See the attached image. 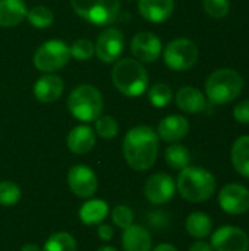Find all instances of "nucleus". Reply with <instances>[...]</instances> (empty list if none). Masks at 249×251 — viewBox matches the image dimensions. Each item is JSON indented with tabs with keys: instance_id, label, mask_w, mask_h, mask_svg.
<instances>
[{
	"instance_id": "1",
	"label": "nucleus",
	"mask_w": 249,
	"mask_h": 251,
	"mask_svg": "<svg viewBox=\"0 0 249 251\" xmlns=\"http://www.w3.org/2000/svg\"><path fill=\"white\" fill-rule=\"evenodd\" d=\"M123 156L126 163L138 172L154 166L158 156V135L147 125L129 129L123 138Z\"/></svg>"
},
{
	"instance_id": "2",
	"label": "nucleus",
	"mask_w": 249,
	"mask_h": 251,
	"mask_svg": "<svg viewBox=\"0 0 249 251\" xmlns=\"http://www.w3.org/2000/svg\"><path fill=\"white\" fill-rule=\"evenodd\" d=\"M176 188L182 199L191 203H203L213 197L217 184L214 175L200 166H188L181 171Z\"/></svg>"
},
{
	"instance_id": "3",
	"label": "nucleus",
	"mask_w": 249,
	"mask_h": 251,
	"mask_svg": "<svg viewBox=\"0 0 249 251\" xmlns=\"http://www.w3.org/2000/svg\"><path fill=\"white\" fill-rule=\"evenodd\" d=\"M112 79L117 91L126 97H139L148 88V74L136 59H120L114 63Z\"/></svg>"
},
{
	"instance_id": "4",
	"label": "nucleus",
	"mask_w": 249,
	"mask_h": 251,
	"mask_svg": "<svg viewBox=\"0 0 249 251\" xmlns=\"http://www.w3.org/2000/svg\"><path fill=\"white\" fill-rule=\"evenodd\" d=\"M244 88V79L235 69L222 68L214 71L205 81V94L213 104L233 101Z\"/></svg>"
},
{
	"instance_id": "5",
	"label": "nucleus",
	"mask_w": 249,
	"mask_h": 251,
	"mask_svg": "<svg viewBox=\"0 0 249 251\" xmlns=\"http://www.w3.org/2000/svg\"><path fill=\"white\" fill-rule=\"evenodd\" d=\"M103 96L101 93L90 85H78L68 97L69 112L81 122H94L103 112Z\"/></svg>"
},
{
	"instance_id": "6",
	"label": "nucleus",
	"mask_w": 249,
	"mask_h": 251,
	"mask_svg": "<svg viewBox=\"0 0 249 251\" xmlns=\"http://www.w3.org/2000/svg\"><path fill=\"white\" fill-rule=\"evenodd\" d=\"M70 6L78 16L97 26L113 24L120 12V0H70Z\"/></svg>"
},
{
	"instance_id": "7",
	"label": "nucleus",
	"mask_w": 249,
	"mask_h": 251,
	"mask_svg": "<svg viewBox=\"0 0 249 251\" xmlns=\"http://www.w3.org/2000/svg\"><path fill=\"white\" fill-rule=\"evenodd\" d=\"M70 60L69 46L62 40H48L34 53V66L45 74L62 69Z\"/></svg>"
},
{
	"instance_id": "8",
	"label": "nucleus",
	"mask_w": 249,
	"mask_h": 251,
	"mask_svg": "<svg viewBox=\"0 0 249 251\" xmlns=\"http://www.w3.org/2000/svg\"><path fill=\"white\" fill-rule=\"evenodd\" d=\"M198 47L188 38H176L170 41L163 53L164 63L178 72L191 69L198 60Z\"/></svg>"
},
{
	"instance_id": "9",
	"label": "nucleus",
	"mask_w": 249,
	"mask_h": 251,
	"mask_svg": "<svg viewBox=\"0 0 249 251\" xmlns=\"http://www.w3.org/2000/svg\"><path fill=\"white\" fill-rule=\"evenodd\" d=\"M210 244L214 251H248L249 235L238 226L225 225L213 232Z\"/></svg>"
},
{
	"instance_id": "10",
	"label": "nucleus",
	"mask_w": 249,
	"mask_h": 251,
	"mask_svg": "<svg viewBox=\"0 0 249 251\" xmlns=\"http://www.w3.org/2000/svg\"><path fill=\"white\" fill-rule=\"evenodd\" d=\"M219 204L229 215H244L249 210V190L238 182L226 184L219 193Z\"/></svg>"
},
{
	"instance_id": "11",
	"label": "nucleus",
	"mask_w": 249,
	"mask_h": 251,
	"mask_svg": "<svg viewBox=\"0 0 249 251\" xmlns=\"http://www.w3.org/2000/svg\"><path fill=\"white\" fill-rule=\"evenodd\" d=\"M68 185L76 197L91 199L98 188V179L91 168L76 165L68 172Z\"/></svg>"
},
{
	"instance_id": "12",
	"label": "nucleus",
	"mask_w": 249,
	"mask_h": 251,
	"mask_svg": "<svg viewBox=\"0 0 249 251\" xmlns=\"http://www.w3.org/2000/svg\"><path fill=\"white\" fill-rule=\"evenodd\" d=\"M125 47L123 32L117 28L104 29L95 43V54L103 63H113L119 59Z\"/></svg>"
},
{
	"instance_id": "13",
	"label": "nucleus",
	"mask_w": 249,
	"mask_h": 251,
	"mask_svg": "<svg viewBox=\"0 0 249 251\" xmlns=\"http://www.w3.org/2000/svg\"><path fill=\"white\" fill-rule=\"evenodd\" d=\"M176 193L175 179L163 172L151 175L144 187L145 199L153 204H166L169 203Z\"/></svg>"
},
{
	"instance_id": "14",
	"label": "nucleus",
	"mask_w": 249,
	"mask_h": 251,
	"mask_svg": "<svg viewBox=\"0 0 249 251\" xmlns=\"http://www.w3.org/2000/svg\"><path fill=\"white\" fill-rule=\"evenodd\" d=\"M163 50L161 40L153 32H138L131 41V51L141 63L156 62Z\"/></svg>"
},
{
	"instance_id": "15",
	"label": "nucleus",
	"mask_w": 249,
	"mask_h": 251,
	"mask_svg": "<svg viewBox=\"0 0 249 251\" xmlns=\"http://www.w3.org/2000/svg\"><path fill=\"white\" fill-rule=\"evenodd\" d=\"M189 132V122L181 115H169L160 121L157 126V135L163 141L176 143L183 140Z\"/></svg>"
},
{
	"instance_id": "16",
	"label": "nucleus",
	"mask_w": 249,
	"mask_h": 251,
	"mask_svg": "<svg viewBox=\"0 0 249 251\" xmlns=\"http://www.w3.org/2000/svg\"><path fill=\"white\" fill-rule=\"evenodd\" d=\"M175 9V0H138L139 15L153 24L164 22Z\"/></svg>"
},
{
	"instance_id": "17",
	"label": "nucleus",
	"mask_w": 249,
	"mask_h": 251,
	"mask_svg": "<svg viewBox=\"0 0 249 251\" xmlns=\"http://www.w3.org/2000/svg\"><path fill=\"white\" fill-rule=\"evenodd\" d=\"M63 79L59 75L47 74L34 84V96L41 103H53L63 93Z\"/></svg>"
},
{
	"instance_id": "18",
	"label": "nucleus",
	"mask_w": 249,
	"mask_h": 251,
	"mask_svg": "<svg viewBox=\"0 0 249 251\" xmlns=\"http://www.w3.org/2000/svg\"><path fill=\"white\" fill-rule=\"evenodd\" d=\"M66 144L72 153L87 154L95 146V132L88 125H78L68 134Z\"/></svg>"
},
{
	"instance_id": "19",
	"label": "nucleus",
	"mask_w": 249,
	"mask_h": 251,
	"mask_svg": "<svg viewBox=\"0 0 249 251\" xmlns=\"http://www.w3.org/2000/svg\"><path fill=\"white\" fill-rule=\"evenodd\" d=\"M123 251H151L153 241L150 232L141 225H129L122 235Z\"/></svg>"
},
{
	"instance_id": "20",
	"label": "nucleus",
	"mask_w": 249,
	"mask_h": 251,
	"mask_svg": "<svg viewBox=\"0 0 249 251\" xmlns=\"http://www.w3.org/2000/svg\"><path fill=\"white\" fill-rule=\"evenodd\" d=\"M176 104L186 113H201L207 109V99L195 87H182L176 93Z\"/></svg>"
},
{
	"instance_id": "21",
	"label": "nucleus",
	"mask_w": 249,
	"mask_h": 251,
	"mask_svg": "<svg viewBox=\"0 0 249 251\" xmlns=\"http://www.w3.org/2000/svg\"><path fill=\"white\" fill-rule=\"evenodd\" d=\"M28 13L23 0H0V26L12 28L19 25Z\"/></svg>"
},
{
	"instance_id": "22",
	"label": "nucleus",
	"mask_w": 249,
	"mask_h": 251,
	"mask_svg": "<svg viewBox=\"0 0 249 251\" xmlns=\"http://www.w3.org/2000/svg\"><path fill=\"white\" fill-rule=\"evenodd\" d=\"M109 215V204L104 200H88L79 209V219L85 225H98Z\"/></svg>"
},
{
	"instance_id": "23",
	"label": "nucleus",
	"mask_w": 249,
	"mask_h": 251,
	"mask_svg": "<svg viewBox=\"0 0 249 251\" xmlns=\"http://www.w3.org/2000/svg\"><path fill=\"white\" fill-rule=\"evenodd\" d=\"M186 232L197 240H204L213 232V221L204 212H194L185 221Z\"/></svg>"
},
{
	"instance_id": "24",
	"label": "nucleus",
	"mask_w": 249,
	"mask_h": 251,
	"mask_svg": "<svg viewBox=\"0 0 249 251\" xmlns=\"http://www.w3.org/2000/svg\"><path fill=\"white\" fill-rule=\"evenodd\" d=\"M230 159L235 171L239 175L249 178V135H242L233 143Z\"/></svg>"
},
{
	"instance_id": "25",
	"label": "nucleus",
	"mask_w": 249,
	"mask_h": 251,
	"mask_svg": "<svg viewBox=\"0 0 249 251\" xmlns=\"http://www.w3.org/2000/svg\"><path fill=\"white\" fill-rule=\"evenodd\" d=\"M166 163L176 171H182L189 166L191 163V153L189 150L182 144H172L166 149L164 153Z\"/></svg>"
},
{
	"instance_id": "26",
	"label": "nucleus",
	"mask_w": 249,
	"mask_h": 251,
	"mask_svg": "<svg viewBox=\"0 0 249 251\" xmlns=\"http://www.w3.org/2000/svg\"><path fill=\"white\" fill-rule=\"evenodd\" d=\"M43 251H76V241L69 232H56L47 238Z\"/></svg>"
},
{
	"instance_id": "27",
	"label": "nucleus",
	"mask_w": 249,
	"mask_h": 251,
	"mask_svg": "<svg viewBox=\"0 0 249 251\" xmlns=\"http://www.w3.org/2000/svg\"><path fill=\"white\" fill-rule=\"evenodd\" d=\"M26 19L28 22L34 26V28H48L51 26L53 21H54V15L53 12L45 7V6H34L31 10H28L26 13Z\"/></svg>"
},
{
	"instance_id": "28",
	"label": "nucleus",
	"mask_w": 249,
	"mask_h": 251,
	"mask_svg": "<svg viewBox=\"0 0 249 251\" xmlns=\"http://www.w3.org/2000/svg\"><path fill=\"white\" fill-rule=\"evenodd\" d=\"M172 97H173V91H172L170 85H167L166 82H157L148 91L150 103L158 109L166 107L172 101Z\"/></svg>"
},
{
	"instance_id": "29",
	"label": "nucleus",
	"mask_w": 249,
	"mask_h": 251,
	"mask_svg": "<svg viewBox=\"0 0 249 251\" xmlns=\"http://www.w3.org/2000/svg\"><path fill=\"white\" fill-rule=\"evenodd\" d=\"M94 122H95V132L104 140H112L119 132V125L116 119L110 115H100Z\"/></svg>"
},
{
	"instance_id": "30",
	"label": "nucleus",
	"mask_w": 249,
	"mask_h": 251,
	"mask_svg": "<svg viewBox=\"0 0 249 251\" xmlns=\"http://www.w3.org/2000/svg\"><path fill=\"white\" fill-rule=\"evenodd\" d=\"M69 50H70V57H73L75 60H79V62H85L94 56L95 44L92 41H90L88 38H79L69 47Z\"/></svg>"
},
{
	"instance_id": "31",
	"label": "nucleus",
	"mask_w": 249,
	"mask_h": 251,
	"mask_svg": "<svg viewBox=\"0 0 249 251\" xmlns=\"http://www.w3.org/2000/svg\"><path fill=\"white\" fill-rule=\"evenodd\" d=\"M21 200V188L12 181L0 182V206L12 207Z\"/></svg>"
},
{
	"instance_id": "32",
	"label": "nucleus",
	"mask_w": 249,
	"mask_h": 251,
	"mask_svg": "<svg viewBox=\"0 0 249 251\" xmlns=\"http://www.w3.org/2000/svg\"><path fill=\"white\" fill-rule=\"evenodd\" d=\"M204 10L213 18H225L230 10L229 0H203Z\"/></svg>"
},
{
	"instance_id": "33",
	"label": "nucleus",
	"mask_w": 249,
	"mask_h": 251,
	"mask_svg": "<svg viewBox=\"0 0 249 251\" xmlns=\"http://www.w3.org/2000/svg\"><path fill=\"white\" fill-rule=\"evenodd\" d=\"M112 219H113V224L122 229L128 228L129 225H132V221H134V212L125 206V204H120V206H116L112 212Z\"/></svg>"
},
{
	"instance_id": "34",
	"label": "nucleus",
	"mask_w": 249,
	"mask_h": 251,
	"mask_svg": "<svg viewBox=\"0 0 249 251\" xmlns=\"http://www.w3.org/2000/svg\"><path fill=\"white\" fill-rule=\"evenodd\" d=\"M233 116L239 124H249V100H244L235 106Z\"/></svg>"
},
{
	"instance_id": "35",
	"label": "nucleus",
	"mask_w": 249,
	"mask_h": 251,
	"mask_svg": "<svg viewBox=\"0 0 249 251\" xmlns=\"http://www.w3.org/2000/svg\"><path fill=\"white\" fill-rule=\"evenodd\" d=\"M97 234H98V238H100L101 241H106V243L110 241V240L113 238V235H114L113 228H112L110 225H100Z\"/></svg>"
},
{
	"instance_id": "36",
	"label": "nucleus",
	"mask_w": 249,
	"mask_h": 251,
	"mask_svg": "<svg viewBox=\"0 0 249 251\" xmlns=\"http://www.w3.org/2000/svg\"><path fill=\"white\" fill-rule=\"evenodd\" d=\"M189 251H214V250H213V247H211V244H210V243H207V241H204V240H198V241H195V243H192V244H191Z\"/></svg>"
},
{
	"instance_id": "37",
	"label": "nucleus",
	"mask_w": 249,
	"mask_h": 251,
	"mask_svg": "<svg viewBox=\"0 0 249 251\" xmlns=\"http://www.w3.org/2000/svg\"><path fill=\"white\" fill-rule=\"evenodd\" d=\"M151 251H178V249L175 246H172V244H160Z\"/></svg>"
},
{
	"instance_id": "38",
	"label": "nucleus",
	"mask_w": 249,
	"mask_h": 251,
	"mask_svg": "<svg viewBox=\"0 0 249 251\" xmlns=\"http://www.w3.org/2000/svg\"><path fill=\"white\" fill-rule=\"evenodd\" d=\"M21 251H43L37 244H25V246H22V249Z\"/></svg>"
},
{
	"instance_id": "39",
	"label": "nucleus",
	"mask_w": 249,
	"mask_h": 251,
	"mask_svg": "<svg viewBox=\"0 0 249 251\" xmlns=\"http://www.w3.org/2000/svg\"><path fill=\"white\" fill-rule=\"evenodd\" d=\"M97 251H117L114 247H112V246H103V247H100Z\"/></svg>"
}]
</instances>
